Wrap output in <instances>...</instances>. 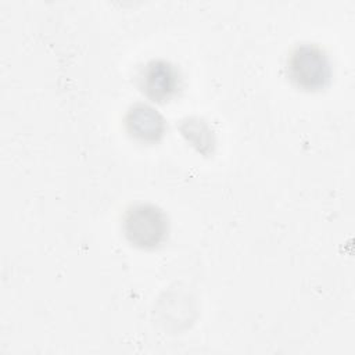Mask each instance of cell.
<instances>
[{"label":"cell","mask_w":355,"mask_h":355,"mask_svg":"<svg viewBox=\"0 0 355 355\" xmlns=\"http://www.w3.org/2000/svg\"><path fill=\"white\" fill-rule=\"evenodd\" d=\"M126 132L141 143H155L162 139L166 130L164 116L150 104H132L123 118Z\"/></svg>","instance_id":"cell-4"},{"label":"cell","mask_w":355,"mask_h":355,"mask_svg":"<svg viewBox=\"0 0 355 355\" xmlns=\"http://www.w3.org/2000/svg\"><path fill=\"white\" fill-rule=\"evenodd\" d=\"M286 71L288 79L306 92L324 89L331 79L329 54L323 47L311 42L298 43L290 50Z\"/></svg>","instance_id":"cell-1"},{"label":"cell","mask_w":355,"mask_h":355,"mask_svg":"<svg viewBox=\"0 0 355 355\" xmlns=\"http://www.w3.org/2000/svg\"><path fill=\"white\" fill-rule=\"evenodd\" d=\"M137 83L147 98L162 103L178 94L182 87V75L179 68L171 61L153 58L140 68Z\"/></svg>","instance_id":"cell-3"},{"label":"cell","mask_w":355,"mask_h":355,"mask_svg":"<svg viewBox=\"0 0 355 355\" xmlns=\"http://www.w3.org/2000/svg\"><path fill=\"white\" fill-rule=\"evenodd\" d=\"M122 229L130 244L151 250L166 240L169 222L159 207L150 202H137L125 211Z\"/></svg>","instance_id":"cell-2"},{"label":"cell","mask_w":355,"mask_h":355,"mask_svg":"<svg viewBox=\"0 0 355 355\" xmlns=\"http://www.w3.org/2000/svg\"><path fill=\"white\" fill-rule=\"evenodd\" d=\"M182 133L196 146L198 150L205 153V147L209 150L214 146V137L211 129L205 125V122L198 118H187L180 125Z\"/></svg>","instance_id":"cell-5"}]
</instances>
